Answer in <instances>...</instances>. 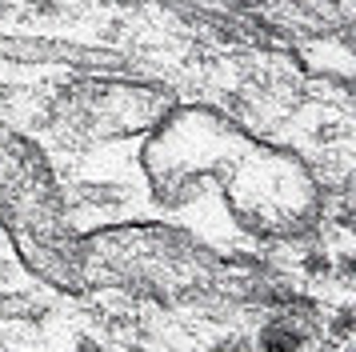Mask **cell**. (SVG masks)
<instances>
[{
    "label": "cell",
    "mask_w": 356,
    "mask_h": 352,
    "mask_svg": "<svg viewBox=\"0 0 356 352\" xmlns=\"http://www.w3.org/2000/svg\"><path fill=\"white\" fill-rule=\"evenodd\" d=\"M348 328H353V317H348V312H340V317L332 320V336H340V340H344V336H348Z\"/></svg>",
    "instance_id": "7a4b0ae2"
},
{
    "label": "cell",
    "mask_w": 356,
    "mask_h": 352,
    "mask_svg": "<svg viewBox=\"0 0 356 352\" xmlns=\"http://www.w3.org/2000/svg\"><path fill=\"white\" fill-rule=\"evenodd\" d=\"M296 333H292L289 324H268L264 333H260V349L264 352H296Z\"/></svg>",
    "instance_id": "6da1fadb"
}]
</instances>
